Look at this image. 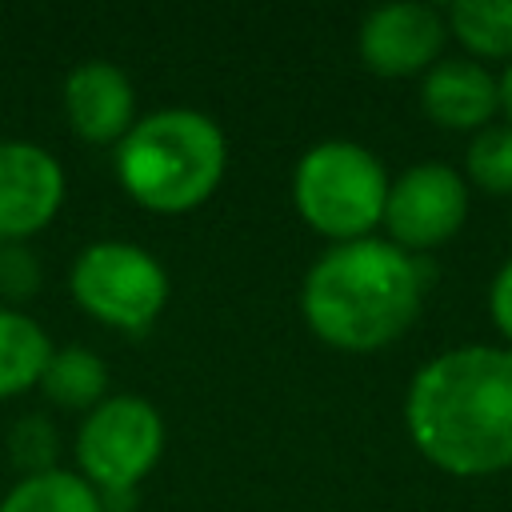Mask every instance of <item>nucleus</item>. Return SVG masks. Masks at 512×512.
<instances>
[{
    "label": "nucleus",
    "mask_w": 512,
    "mask_h": 512,
    "mask_svg": "<svg viewBox=\"0 0 512 512\" xmlns=\"http://www.w3.org/2000/svg\"><path fill=\"white\" fill-rule=\"evenodd\" d=\"M40 260L24 244H0V296L28 300L40 292Z\"/></svg>",
    "instance_id": "a211bd4d"
},
{
    "label": "nucleus",
    "mask_w": 512,
    "mask_h": 512,
    "mask_svg": "<svg viewBox=\"0 0 512 512\" xmlns=\"http://www.w3.org/2000/svg\"><path fill=\"white\" fill-rule=\"evenodd\" d=\"M40 388L52 404L60 408H96L104 388H108V368L96 352L72 344V348H52L48 364H44V376H40Z\"/></svg>",
    "instance_id": "4468645a"
},
{
    "label": "nucleus",
    "mask_w": 512,
    "mask_h": 512,
    "mask_svg": "<svg viewBox=\"0 0 512 512\" xmlns=\"http://www.w3.org/2000/svg\"><path fill=\"white\" fill-rule=\"evenodd\" d=\"M48 356L52 340L44 336V328L16 308H0V400L40 384Z\"/></svg>",
    "instance_id": "f8f14e48"
},
{
    "label": "nucleus",
    "mask_w": 512,
    "mask_h": 512,
    "mask_svg": "<svg viewBox=\"0 0 512 512\" xmlns=\"http://www.w3.org/2000/svg\"><path fill=\"white\" fill-rule=\"evenodd\" d=\"M404 424L420 456L448 476L512 468V348L464 344L428 360L408 384Z\"/></svg>",
    "instance_id": "f257e3e1"
},
{
    "label": "nucleus",
    "mask_w": 512,
    "mask_h": 512,
    "mask_svg": "<svg viewBox=\"0 0 512 512\" xmlns=\"http://www.w3.org/2000/svg\"><path fill=\"white\" fill-rule=\"evenodd\" d=\"M488 312H492V324L504 332V340L512 344V256L500 264V272L492 276V288H488Z\"/></svg>",
    "instance_id": "6ab92c4d"
},
{
    "label": "nucleus",
    "mask_w": 512,
    "mask_h": 512,
    "mask_svg": "<svg viewBox=\"0 0 512 512\" xmlns=\"http://www.w3.org/2000/svg\"><path fill=\"white\" fill-rule=\"evenodd\" d=\"M72 296L88 316L104 320L108 328L140 332L160 316L168 300V276L160 260L144 248L124 240H100L76 256Z\"/></svg>",
    "instance_id": "39448f33"
},
{
    "label": "nucleus",
    "mask_w": 512,
    "mask_h": 512,
    "mask_svg": "<svg viewBox=\"0 0 512 512\" xmlns=\"http://www.w3.org/2000/svg\"><path fill=\"white\" fill-rule=\"evenodd\" d=\"M228 144L216 120L192 108H164L132 124L116 148L124 192L152 212H188L224 180Z\"/></svg>",
    "instance_id": "7ed1b4c3"
},
{
    "label": "nucleus",
    "mask_w": 512,
    "mask_h": 512,
    "mask_svg": "<svg viewBox=\"0 0 512 512\" xmlns=\"http://www.w3.org/2000/svg\"><path fill=\"white\" fill-rule=\"evenodd\" d=\"M8 448H12V460L24 468V476L52 472V456H56V428H52L44 416H24V420L12 428Z\"/></svg>",
    "instance_id": "f3484780"
},
{
    "label": "nucleus",
    "mask_w": 512,
    "mask_h": 512,
    "mask_svg": "<svg viewBox=\"0 0 512 512\" xmlns=\"http://www.w3.org/2000/svg\"><path fill=\"white\" fill-rule=\"evenodd\" d=\"M164 452V420L140 396L100 400L80 432L76 460L96 492H132Z\"/></svg>",
    "instance_id": "423d86ee"
},
{
    "label": "nucleus",
    "mask_w": 512,
    "mask_h": 512,
    "mask_svg": "<svg viewBox=\"0 0 512 512\" xmlns=\"http://www.w3.org/2000/svg\"><path fill=\"white\" fill-rule=\"evenodd\" d=\"M388 184L392 180L384 176V164L364 144L324 140L300 156L292 172V200L308 228L348 244L372 236V228L384 224Z\"/></svg>",
    "instance_id": "20e7f679"
},
{
    "label": "nucleus",
    "mask_w": 512,
    "mask_h": 512,
    "mask_svg": "<svg viewBox=\"0 0 512 512\" xmlns=\"http://www.w3.org/2000/svg\"><path fill=\"white\" fill-rule=\"evenodd\" d=\"M444 20L472 60H512V0H456Z\"/></svg>",
    "instance_id": "ddd939ff"
},
{
    "label": "nucleus",
    "mask_w": 512,
    "mask_h": 512,
    "mask_svg": "<svg viewBox=\"0 0 512 512\" xmlns=\"http://www.w3.org/2000/svg\"><path fill=\"white\" fill-rule=\"evenodd\" d=\"M424 304V268L392 240L332 244L304 276L308 328L340 352H376L408 332Z\"/></svg>",
    "instance_id": "f03ea898"
},
{
    "label": "nucleus",
    "mask_w": 512,
    "mask_h": 512,
    "mask_svg": "<svg viewBox=\"0 0 512 512\" xmlns=\"http://www.w3.org/2000/svg\"><path fill=\"white\" fill-rule=\"evenodd\" d=\"M448 40V20L432 4H384L372 8L360 24L356 48L368 72L400 80V76H424Z\"/></svg>",
    "instance_id": "6e6552de"
},
{
    "label": "nucleus",
    "mask_w": 512,
    "mask_h": 512,
    "mask_svg": "<svg viewBox=\"0 0 512 512\" xmlns=\"http://www.w3.org/2000/svg\"><path fill=\"white\" fill-rule=\"evenodd\" d=\"M468 216V180L448 164H412L388 184L384 228L404 252H424L460 232Z\"/></svg>",
    "instance_id": "0eeeda50"
},
{
    "label": "nucleus",
    "mask_w": 512,
    "mask_h": 512,
    "mask_svg": "<svg viewBox=\"0 0 512 512\" xmlns=\"http://www.w3.org/2000/svg\"><path fill=\"white\" fill-rule=\"evenodd\" d=\"M420 108L428 120L452 132H480L500 112L496 76L472 56L436 60L420 80Z\"/></svg>",
    "instance_id": "9b49d317"
},
{
    "label": "nucleus",
    "mask_w": 512,
    "mask_h": 512,
    "mask_svg": "<svg viewBox=\"0 0 512 512\" xmlns=\"http://www.w3.org/2000/svg\"><path fill=\"white\" fill-rule=\"evenodd\" d=\"M0 512H104V504L84 476L52 468V472L24 476L0 500Z\"/></svg>",
    "instance_id": "2eb2a0df"
},
{
    "label": "nucleus",
    "mask_w": 512,
    "mask_h": 512,
    "mask_svg": "<svg viewBox=\"0 0 512 512\" xmlns=\"http://www.w3.org/2000/svg\"><path fill=\"white\" fill-rule=\"evenodd\" d=\"M496 84H500V112H504L508 124H512V60L504 64V72L496 76Z\"/></svg>",
    "instance_id": "aec40b11"
},
{
    "label": "nucleus",
    "mask_w": 512,
    "mask_h": 512,
    "mask_svg": "<svg viewBox=\"0 0 512 512\" xmlns=\"http://www.w3.org/2000/svg\"><path fill=\"white\" fill-rule=\"evenodd\" d=\"M64 112L80 140L120 144L132 132L136 116L132 80L108 60H84L64 80Z\"/></svg>",
    "instance_id": "9d476101"
},
{
    "label": "nucleus",
    "mask_w": 512,
    "mask_h": 512,
    "mask_svg": "<svg viewBox=\"0 0 512 512\" xmlns=\"http://www.w3.org/2000/svg\"><path fill=\"white\" fill-rule=\"evenodd\" d=\"M468 180L488 196H512V124H488L468 140Z\"/></svg>",
    "instance_id": "dca6fc26"
},
{
    "label": "nucleus",
    "mask_w": 512,
    "mask_h": 512,
    "mask_svg": "<svg viewBox=\"0 0 512 512\" xmlns=\"http://www.w3.org/2000/svg\"><path fill=\"white\" fill-rule=\"evenodd\" d=\"M64 204L60 160L24 140L0 144V244H20L36 236Z\"/></svg>",
    "instance_id": "1a4fd4ad"
}]
</instances>
